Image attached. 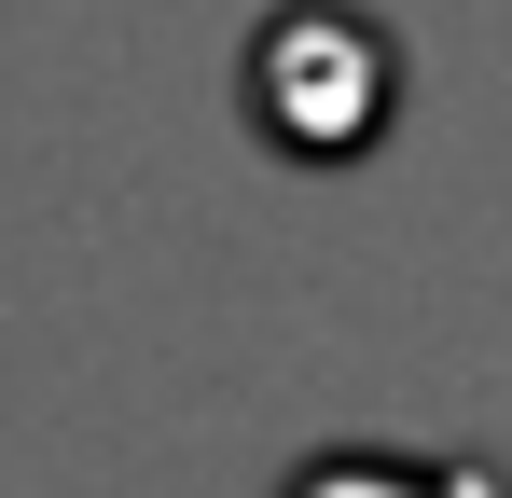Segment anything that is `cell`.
Returning <instances> with one entry per match:
<instances>
[{"mask_svg": "<svg viewBox=\"0 0 512 498\" xmlns=\"http://www.w3.org/2000/svg\"><path fill=\"white\" fill-rule=\"evenodd\" d=\"M291 498H499L485 471H402V457H319Z\"/></svg>", "mask_w": 512, "mask_h": 498, "instance_id": "obj_1", "label": "cell"}]
</instances>
